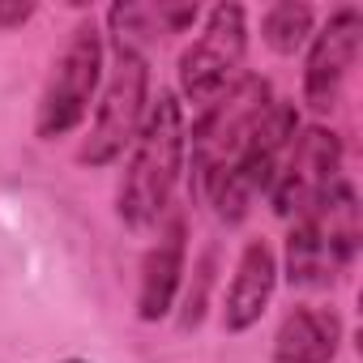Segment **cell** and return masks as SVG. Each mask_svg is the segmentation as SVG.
Here are the masks:
<instances>
[{
    "mask_svg": "<svg viewBox=\"0 0 363 363\" xmlns=\"http://www.w3.org/2000/svg\"><path fill=\"white\" fill-rule=\"evenodd\" d=\"M295 133H299V111H295V103L274 99V107H269L265 120L252 128V137L244 141V150L227 162V171L214 179L210 193H206V197L214 201V210H218L223 223H240V218L252 210V201H257L261 193H269V184H274V175H278V167H282V158H286Z\"/></svg>",
    "mask_w": 363,
    "mask_h": 363,
    "instance_id": "4",
    "label": "cell"
},
{
    "mask_svg": "<svg viewBox=\"0 0 363 363\" xmlns=\"http://www.w3.org/2000/svg\"><path fill=\"white\" fill-rule=\"evenodd\" d=\"M312 18L316 13H312V5H303V0H278V5H269L265 18H261V35L278 56H295L312 39Z\"/></svg>",
    "mask_w": 363,
    "mask_h": 363,
    "instance_id": "13",
    "label": "cell"
},
{
    "mask_svg": "<svg viewBox=\"0 0 363 363\" xmlns=\"http://www.w3.org/2000/svg\"><path fill=\"white\" fill-rule=\"evenodd\" d=\"M248 56V13L244 5H214L197 39L179 52V94L189 103H214L244 77Z\"/></svg>",
    "mask_w": 363,
    "mask_h": 363,
    "instance_id": "7",
    "label": "cell"
},
{
    "mask_svg": "<svg viewBox=\"0 0 363 363\" xmlns=\"http://www.w3.org/2000/svg\"><path fill=\"white\" fill-rule=\"evenodd\" d=\"M145 111H150V65L137 48H116L107 82L99 86L94 124L77 150V162H86V167L116 162L133 145V137L141 133Z\"/></svg>",
    "mask_w": 363,
    "mask_h": 363,
    "instance_id": "6",
    "label": "cell"
},
{
    "mask_svg": "<svg viewBox=\"0 0 363 363\" xmlns=\"http://www.w3.org/2000/svg\"><path fill=\"white\" fill-rule=\"evenodd\" d=\"M99 86H103V35L86 18V22L73 26L65 52L56 56V65L43 82L39 111H35V133L43 141L69 137L90 116V103L99 99Z\"/></svg>",
    "mask_w": 363,
    "mask_h": 363,
    "instance_id": "5",
    "label": "cell"
},
{
    "mask_svg": "<svg viewBox=\"0 0 363 363\" xmlns=\"http://www.w3.org/2000/svg\"><path fill=\"white\" fill-rule=\"evenodd\" d=\"M184 257H189V227L184 214H171V223L158 231L141 261V286H137V316L162 320L175 303V291L184 282Z\"/></svg>",
    "mask_w": 363,
    "mask_h": 363,
    "instance_id": "10",
    "label": "cell"
},
{
    "mask_svg": "<svg viewBox=\"0 0 363 363\" xmlns=\"http://www.w3.org/2000/svg\"><path fill=\"white\" fill-rule=\"evenodd\" d=\"M35 18V5H22V0H13V5H0V30H18Z\"/></svg>",
    "mask_w": 363,
    "mask_h": 363,
    "instance_id": "14",
    "label": "cell"
},
{
    "mask_svg": "<svg viewBox=\"0 0 363 363\" xmlns=\"http://www.w3.org/2000/svg\"><path fill=\"white\" fill-rule=\"evenodd\" d=\"M65 363H82V359H65Z\"/></svg>",
    "mask_w": 363,
    "mask_h": 363,
    "instance_id": "15",
    "label": "cell"
},
{
    "mask_svg": "<svg viewBox=\"0 0 363 363\" xmlns=\"http://www.w3.org/2000/svg\"><path fill=\"white\" fill-rule=\"evenodd\" d=\"M308 60H303V103L316 116H329L350 82V69L359 60L363 43V13L354 5H342L329 13V22L308 39Z\"/></svg>",
    "mask_w": 363,
    "mask_h": 363,
    "instance_id": "9",
    "label": "cell"
},
{
    "mask_svg": "<svg viewBox=\"0 0 363 363\" xmlns=\"http://www.w3.org/2000/svg\"><path fill=\"white\" fill-rule=\"evenodd\" d=\"M269 107H274V86L252 73H244L227 94H218L214 103L201 107V116L193 120V133H189V162H193L201 193H210V184L244 150V141L252 137V128L265 120Z\"/></svg>",
    "mask_w": 363,
    "mask_h": 363,
    "instance_id": "3",
    "label": "cell"
},
{
    "mask_svg": "<svg viewBox=\"0 0 363 363\" xmlns=\"http://www.w3.org/2000/svg\"><path fill=\"white\" fill-rule=\"evenodd\" d=\"M184 162H189L184 107L171 90H158V99H150L141 133L128 145V162H124L120 193H116V214L128 231L158 227V218L171 210Z\"/></svg>",
    "mask_w": 363,
    "mask_h": 363,
    "instance_id": "1",
    "label": "cell"
},
{
    "mask_svg": "<svg viewBox=\"0 0 363 363\" xmlns=\"http://www.w3.org/2000/svg\"><path fill=\"white\" fill-rule=\"evenodd\" d=\"M342 179V141L325 124H299L274 184H269V206L278 218L295 223L303 218L333 184Z\"/></svg>",
    "mask_w": 363,
    "mask_h": 363,
    "instance_id": "8",
    "label": "cell"
},
{
    "mask_svg": "<svg viewBox=\"0 0 363 363\" xmlns=\"http://www.w3.org/2000/svg\"><path fill=\"white\" fill-rule=\"evenodd\" d=\"M354 252H359V197L346 179H337L303 218L291 223L286 278L291 286H303V291L333 286L354 261Z\"/></svg>",
    "mask_w": 363,
    "mask_h": 363,
    "instance_id": "2",
    "label": "cell"
},
{
    "mask_svg": "<svg viewBox=\"0 0 363 363\" xmlns=\"http://www.w3.org/2000/svg\"><path fill=\"white\" fill-rule=\"evenodd\" d=\"M274 286H278V257L265 240H248L240 261H235V274L227 282V299H223V329L227 333H244L261 320V312L269 308L274 299Z\"/></svg>",
    "mask_w": 363,
    "mask_h": 363,
    "instance_id": "11",
    "label": "cell"
},
{
    "mask_svg": "<svg viewBox=\"0 0 363 363\" xmlns=\"http://www.w3.org/2000/svg\"><path fill=\"white\" fill-rule=\"evenodd\" d=\"M342 346V316L333 308H291L274 333V363H333Z\"/></svg>",
    "mask_w": 363,
    "mask_h": 363,
    "instance_id": "12",
    "label": "cell"
}]
</instances>
